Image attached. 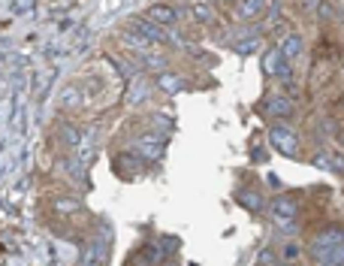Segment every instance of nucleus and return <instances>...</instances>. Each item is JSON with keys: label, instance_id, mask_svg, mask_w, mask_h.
<instances>
[{"label": "nucleus", "instance_id": "obj_3", "mask_svg": "<svg viewBox=\"0 0 344 266\" xmlns=\"http://www.w3.org/2000/svg\"><path fill=\"white\" fill-rule=\"evenodd\" d=\"M269 112H290V100H272V103H266Z\"/></svg>", "mask_w": 344, "mask_h": 266}, {"label": "nucleus", "instance_id": "obj_1", "mask_svg": "<svg viewBox=\"0 0 344 266\" xmlns=\"http://www.w3.org/2000/svg\"><path fill=\"white\" fill-rule=\"evenodd\" d=\"M272 142L278 145L281 152H296V136H293L290 130H284V127H278V130H272Z\"/></svg>", "mask_w": 344, "mask_h": 266}, {"label": "nucleus", "instance_id": "obj_2", "mask_svg": "<svg viewBox=\"0 0 344 266\" xmlns=\"http://www.w3.org/2000/svg\"><path fill=\"white\" fill-rule=\"evenodd\" d=\"M293 212H296V206H293L290 200H278L275 203V218L278 221H293Z\"/></svg>", "mask_w": 344, "mask_h": 266}]
</instances>
